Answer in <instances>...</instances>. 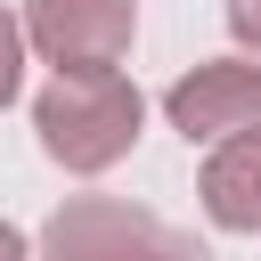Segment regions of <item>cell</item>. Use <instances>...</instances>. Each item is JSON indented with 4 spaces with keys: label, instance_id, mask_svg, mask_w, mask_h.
<instances>
[{
    "label": "cell",
    "instance_id": "6",
    "mask_svg": "<svg viewBox=\"0 0 261 261\" xmlns=\"http://www.w3.org/2000/svg\"><path fill=\"white\" fill-rule=\"evenodd\" d=\"M16 82H24V24H16L8 0H0V106L16 98Z\"/></svg>",
    "mask_w": 261,
    "mask_h": 261
},
{
    "label": "cell",
    "instance_id": "2",
    "mask_svg": "<svg viewBox=\"0 0 261 261\" xmlns=\"http://www.w3.org/2000/svg\"><path fill=\"white\" fill-rule=\"evenodd\" d=\"M41 261H212L188 228L122 196H65L41 228Z\"/></svg>",
    "mask_w": 261,
    "mask_h": 261
},
{
    "label": "cell",
    "instance_id": "7",
    "mask_svg": "<svg viewBox=\"0 0 261 261\" xmlns=\"http://www.w3.org/2000/svg\"><path fill=\"white\" fill-rule=\"evenodd\" d=\"M228 33L245 41V57H261V0H228Z\"/></svg>",
    "mask_w": 261,
    "mask_h": 261
},
{
    "label": "cell",
    "instance_id": "1",
    "mask_svg": "<svg viewBox=\"0 0 261 261\" xmlns=\"http://www.w3.org/2000/svg\"><path fill=\"white\" fill-rule=\"evenodd\" d=\"M33 130H41V147H49V163H65V171H114L130 147H139V130H147V98L130 90V73L114 65V73H49V90L33 98Z\"/></svg>",
    "mask_w": 261,
    "mask_h": 261
},
{
    "label": "cell",
    "instance_id": "4",
    "mask_svg": "<svg viewBox=\"0 0 261 261\" xmlns=\"http://www.w3.org/2000/svg\"><path fill=\"white\" fill-rule=\"evenodd\" d=\"M163 114H171V130L196 147H220V139H245V130H261V65L253 57H204L196 73H179L171 90H163Z\"/></svg>",
    "mask_w": 261,
    "mask_h": 261
},
{
    "label": "cell",
    "instance_id": "3",
    "mask_svg": "<svg viewBox=\"0 0 261 261\" xmlns=\"http://www.w3.org/2000/svg\"><path fill=\"white\" fill-rule=\"evenodd\" d=\"M139 0H24V49L57 73H114L130 57Z\"/></svg>",
    "mask_w": 261,
    "mask_h": 261
},
{
    "label": "cell",
    "instance_id": "5",
    "mask_svg": "<svg viewBox=\"0 0 261 261\" xmlns=\"http://www.w3.org/2000/svg\"><path fill=\"white\" fill-rule=\"evenodd\" d=\"M204 212L237 237H261V130L220 139L204 155Z\"/></svg>",
    "mask_w": 261,
    "mask_h": 261
},
{
    "label": "cell",
    "instance_id": "8",
    "mask_svg": "<svg viewBox=\"0 0 261 261\" xmlns=\"http://www.w3.org/2000/svg\"><path fill=\"white\" fill-rule=\"evenodd\" d=\"M0 261H33L24 253V228H8V220H0Z\"/></svg>",
    "mask_w": 261,
    "mask_h": 261
}]
</instances>
